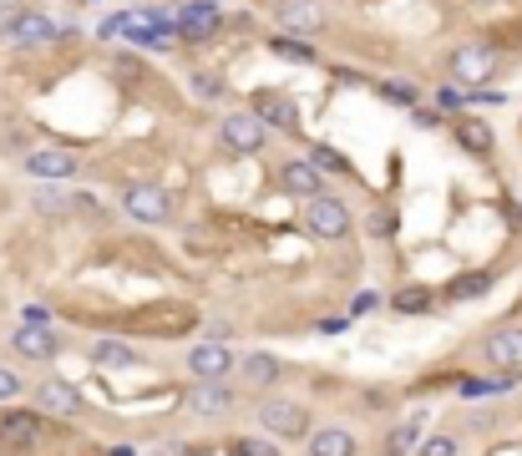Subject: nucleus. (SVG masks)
Segmentation results:
<instances>
[{
    "label": "nucleus",
    "mask_w": 522,
    "mask_h": 456,
    "mask_svg": "<svg viewBox=\"0 0 522 456\" xmlns=\"http://www.w3.org/2000/svg\"><path fill=\"white\" fill-rule=\"evenodd\" d=\"M269 142V127L259 122V112H229L218 122V147L234 152V158H254V152H264Z\"/></svg>",
    "instance_id": "obj_1"
},
{
    "label": "nucleus",
    "mask_w": 522,
    "mask_h": 456,
    "mask_svg": "<svg viewBox=\"0 0 522 456\" xmlns=\"http://www.w3.org/2000/svg\"><path fill=\"white\" fill-rule=\"evenodd\" d=\"M446 71H452L467 92L472 87H487L492 76H497V51L482 46V41H467V46H457L452 56H446Z\"/></svg>",
    "instance_id": "obj_2"
},
{
    "label": "nucleus",
    "mask_w": 522,
    "mask_h": 456,
    "mask_svg": "<svg viewBox=\"0 0 522 456\" xmlns=\"http://www.w3.org/2000/svg\"><path fill=\"white\" fill-rule=\"evenodd\" d=\"M259 426L274 436V441H305L310 436V411L300 401H264L259 406Z\"/></svg>",
    "instance_id": "obj_3"
},
{
    "label": "nucleus",
    "mask_w": 522,
    "mask_h": 456,
    "mask_svg": "<svg viewBox=\"0 0 522 456\" xmlns=\"http://www.w3.org/2000/svg\"><path fill=\"white\" fill-rule=\"evenodd\" d=\"M305 228H310L315 239H325V244H340V239L350 234V208H345L340 198L320 193V198L305 203Z\"/></svg>",
    "instance_id": "obj_4"
},
{
    "label": "nucleus",
    "mask_w": 522,
    "mask_h": 456,
    "mask_svg": "<svg viewBox=\"0 0 522 456\" xmlns=\"http://www.w3.org/2000/svg\"><path fill=\"white\" fill-rule=\"evenodd\" d=\"M274 26L289 31V36H310L315 41L330 26V16H325L320 0H274Z\"/></svg>",
    "instance_id": "obj_5"
},
{
    "label": "nucleus",
    "mask_w": 522,
    "mask_h": 456,
    "mask_svg": "<svg viewBox=\"0 0 522 456\" xmlns=\"http://www.w3.org/2000/svg\"><path fill=\"white\" fill-rule=\"evenodd\" d=\"M173 26H178V41H213L218 31H223V11L213 6V0H193V6H178V16H173Z\"/></svg>",
    "instance_id": "obj_6"
},
{
    "label": "nucleus",
    "mask_w": 522,
    "mask_h": 456,
    "mask_svg": "<svg viewBox=\"0 0 522 456\" xmlns=\"http://www.w3.org/2000/svg\"><path fill=\"white\" fill-rule=\"evenodd\" d=\"M122 208H127L137 223H168V218H173V198H168V188H158V183H132V188L122 193Z\"/></svg>",
    "instance_id": "obj_7"
},
{
    "label": "nucleus",
    "mask_w": 522,
    "mask_h": 456,
    "mask_svg": "<svg viewBox=\"0 0 522 456\" xmlns=\"http://www.w3.org/2000/svg\"><path fill=\"white\" fill-rule=\"evenodd\" d=\"M82 158L71 147H31L26 152V173L41 178V183H61V178H77Z\"/></svg>",
    "instance_id": "obj_8"
},
{
    "label": "nucleus",
    "mask_w": 522,
    "mask_h": 456,
    "mask_svg": "<svg viewBox=\"0 0 522 456\" xmlns=\"http://www.w3.org/2000/svg\"><path fill=\"white\" fill-rule=\"evenodd\" d=\"M279 188H284L289 198L310 203V198H320V193H325V173H320L310 158H294V163H284V168H279Z\"/></svg>",
    "instance_id": "obj_9"
},
{
    "label": "nucleus",
    "mask_w": 522,
    "mask_h": 456,
    "mask_svg": "<svg viewBox=\"0 0 522 456\" xmlns=\"http://www.w3.org/2000/svg\"><path fill=\"white\" fill-rule=\"evenodd\" d=\"M254 112H259V122H264V127L300 132V107H294V97H284V92H274V87L254 92Z\"/></svg>",
    "instance_id": "obj_10"
},
{
    "label": "nucleus",
    "mask_w": 522,
    "mask_h": 456,
    "mask_svg": "<svg viewBox=\"0 0 522 456\" xmlns=\"http://www.w3.org/2000/svg\"><path fill=\"white\" fill-rule=\"evenodd\" d=\"M56 36H61V26H56L46 11H31V6H21V16H16V26H11V46L31 51V46H51Z\"/></svg>",
    "instance_id": "obj_11"
},
{
    "label": "nucleus",
    "mask_w": 522,
    "mask_h": 456,
    "mask_svg": "<svg viewBox=\"0 0 522 456\" xmlns=\"http://www.w3.org/2000/svg\"><path fill=\"white\" fill-rule=\"evenodd\" d=\"M188 411L193 416H223V411H234V391L223 386V375H213V380H193V396H188Z\"/></svg>",
    "instance_id": "obj_12"
},
{
    "label": "nucleus",
    "mask_w": 522,
    "mask_h": 456,
    "mask_svg": "<svg viewBox=\"0 0 522 456\" xmlns=\"http://www.w3.org/2000/svg\"><path fill=\"white\" fill-rule=\"evenodd\" d=\"M36 401H41V411H51V416H82V411H87L82 391L71 386V380H41V386H36Z\"/></svg>",
    "instance_id": "obj_13"
},
{
    "label": "nucleus",
    "mask_w": 522,
    "mask_h": 456,
    "mask_svg": "<svg viewBox=\"0 0 522 456\" xmlns=\"http://www.w3.org/2000/svg\"><path fill=\"white\" fill-rule=\"evenodd\" d=\"M188 370H193V380L229 375V370H234V350H229V345H218V340H208V345H193V350H188Z\"/></svg>",
    "instance_id": "obj_14"
},
{
    "label": "nucleus",
    "mask_w": 522,
    "mask_h": 456,
    "mask_svg": "<svg viewBox=\"0 0 522 456\" xmlns=\"http://www.w3.org/2000/svg\"><path fill=\"white\" fill-rule=\"evenodd\" d=\"M487 365H502V370H512L517 360H522V330L517 325H502V330H492L487 340H482V350H477Z\"/></svg>",
    "instance_id": "obj_15"
},
{
    "label": "nucleus",
    "mask_w": 522,
    "mask_h": 456,
    "mask_svg": "<svg viewBox=\"0 0 522 456\" xmlns=\"http://www.w3.org/2000/svg\"><path fill=\"white\" fill-rule=\"evenodd\" d=\"M41 416L36 411H6L0 416V446H36L41 441Z\"/></svg>",
    "instance_id": "obj_16"
},
{
    "label": "nucleus",
    "mask_w": 522,
    "mask_h": 456,
    "mask_svg": "<svg viewBox=\"0 0 522 456\" xmlns=\"http://www.w3.org/2000/svg\"><path fill=\"white\" fill-rule=\"evenodd\" d=\"M11 350L26 355V360H51V355L61 350V340H56L46 325H21V330L11 335Z\"/></svg>",
    "instance_id": "obj_17"
},
{
    "label": "nucleus",
    "mask_w": 522,
    "mask_h": 456,
    "mask_svg": "<svg viewBox=\"0 0 522 456\" xmlns=\"http://www.w3.org/2000/svg\"><path fill=\"white\" fill-rule=\"evenodd\" d=\"M310 456H355V431L345 426H320L315 436H305Z\"/></svg>",
    "instance_id": "obj_18"
},
{
    "label": "nucleus",
    "mask_w": 522,
    "mask_h": 456,
    "mask_svg": "<svg viewBox=\"0 0 522 456\" xmlns=\"http://www.w3.org/2000/svg\"><path fill=\"white\" fill-rule=\"evenodd\" d=\"M457 142L472 152V158H487V152L497 147V132H492V122H482V117H457Z\"/></svg>",
    "instance_id": "obj_19"
},
{
    "label": "nucleus",
    "mask_w": 522,
    "mask_h": 456,
    "mask_svg": "<svg viewBox=\"0 0 522 456\" xmlns=\"http://www.w3.org/2000/svg\"><path fill=\"white\" fill-rule=\"evenodd\" d=\"M92 365H102V370H127V365H137V350H132L127 340H97V345H92Z\"/></svg>",
    "instance_id": "obj_20"
},
{
    "label": "nucleus",
    "mask_w": 522,
    "mask_h": 456,
    "mask_svg": "<svg viewBox=\"0 0 522 456\" xmlns=\"http://www.w3.org/2000/svg\"><path fill=\"white\" fill-rule=\"evenodd\" d=\"M431 304H436V294H431L426 284H406V289L391 294V310H396V315H426Z\"/></svg>",
    "instance_id": "obj_21"
},
{
    "label": "nucleus",
    "mask_w": 522,
    "mask_h": 456,
    "mask_svg": "<svg viewBox=\"0 0 522 456\" xmlns=\"http://www.w3.org/2000/svg\"><path fill=\"white\" fill-rule=\"evenodd\" d=\"M269 51H274V56H284V61H305V66H315V61H320V51H315L310 41H300V36H289V31H279V36H269Z\"/></svg>",
    "instance_id": "obj_22"
},
{
    "label": "nucleus",
    "mask_w": 522,
    "mask_h": 456,
    "mask_svg": "<svg viewBox=\"0 0 522 456\" xmlns=\"http://www.w3.org/2000/svg\"><path fill=\"white\" fill-rule=\"evenodd\" d=\"M279 375H284V365H279L274 355H264V350L244 355V380H249V386H274Z\"/></svg>",
    "instance_id": "obj_23"
},
{
    "label": "nucleus",
    "mask_w": 522,
    "mask_h": 456,
    "mask_svg": "<svg viewBox=\"0 0 522 456\" xmlns=\"http://www.w3.org/2000/svg\"><path fill=\"white\" fill-rule=\"evenodd\" d=\"M188 92L203 97V102H213V97H223V76H218L213 66H193V71H188Z\"/></svg>",
    "instance_id": "obj_24"
},
{
    "label": "nucleus",
    "mask_w": 522,
    "mask_h": 456,
    "mask_svg": "<svg viewBox=\"0 0 522 456\" xmlns=\"http://www.w3.org/2000/svg\"><path fill=\"white\" fill-rule=\"evenodd\" d=\"M487 289H492V274H462L446 294H452V299H472V294H487Z\"/></svg>",
    "instance_id": "obj_25"
},
{
    "label": "nucleus",
    "mask_w": 522,
    "mask_h": 456,
    "mask_svg": "<svg viewBox=\"0 0 522 456\" xmlns=\"http://www.w3.org/2000/svg\"><path fill=\"white\" fill-rule=\"evenodd\" d=\"M310 163H315V168H330V173H355V168L340 158V152H335V147H325V142L315 147V158H310Z\"/></svg>",
    "instance_id": "obj_26"
},
{
    "label": "nucleus",
    "mask_w": 522,
    "mask_h": 456,
    "mask_svg": "<svg viewBox=\"0 0 522 456\" xmlns=\"http://www.w3.org/2000/svg\"><path fill=\"white\" fill-rule=\"evenodd\" d=\"M457 451H462V446H457V436H426L416 456H457Z\"/></svg>",
    "instance_id": "obj_27"
},
{
    "label": "nucleus",
    "mask_w": 522,
    "mask_h": 456,
    "mask_svg": "<svg viewBox=\"0 0 522 456\" xmlns=\"http://www.w3.org/2000/svg\"><path fill=\"white\" fill-rule=\"evenodd\" d=\"M234 456H279V446L259 441V436H244V441H234Z\"/></svg>",
    "instance_id": "obj_28"
},
{
    "label": "nucleus",
    "mask_w": 522,
    "mask_h": 456,
    "mask_svg": "<svg viewBox=\"0 0 522 456\" xmlns=\"http://www.w3.org/2000/svg\"><path fill=\"white\" fill-rule=\"evenodd\" d=\"M381 97H386V102H401V107H416V87H411V82H386Z\"/></svg>",
    "instance_id": "obj_29"
},
{
    "label": "nucleus",
    "mask_w": 522,
    "mask_h": 456,
    "mask_svg": "<svg viewBox=\"0 0 522 456\" xmlns=\"http://www.w3.org/2000/svg\"><path fill=\"white\" fill-rule=\"evenodd\" d=\"M411 441H416V421H411V426H401V431L386 441V456H406V451H411Z\"/></svg>",
    "instance_id": "obj_30"
},
{
    "label": "nucleus",
    "mask_w": 522,
    "mask_h": 456,
    "mask_svg": "<svg viewBox=\"0 0 522 456\" xmlns=\"http://www.w3.org/2000/svg\"><path fill=\"white\" fill-rule=\"evenodd\" d=\"M16 16H21V0H0V41H11Z\"/></svg>",
    "instance_id": "obj_31"
},
{
    "label": "nucleus",
    "mask_w": 522,
    "mask_h": 456,
    "mask_svg": "<svg viewBox=\"0 0 522 456\" xmlns=\"http://www.w3.org/2000/svg\"><path fill=\"white\" fill-rule=\"evenodd\" d=\"M36 208H41V213H66V208H71V198H61L56 188H46V193H36Z\"/></svg>",
    "instance_id": "obj_32"
},
{
    "label": "nucleus",
    "mask_w": 522,
    "mask_h": 456,
    "mask_svg": "<svg viewBox=\"0 0 522 456\" xmlns=\"http://www.w3.org/2000/svg\"><path fill=\"white\" fill-rule=\"evenodd\" d=\"M11 396H21V375L16 370H0V401H11Z\"/></svg>",
    "instance_id": "obj_33"
},
{
    "label": "nucleus",
    "mask_w": 522,
    "mask_h": 456,
    "mask_svg": "<svg viewBox=\"0 0 522 456\" xmlns=\"http://www.w3.org/2000/svg\"><path fill=\"white\" fill-rule=\"evenodd\" d=\"M122 26H127V16H107V21L97 26V36H102V41H112V36H122Z\"/></svg>",
    "instance_id": "obj_34"
},
{
    "label": "nucleus",
    "mask_w": 522,
    "mask_h": 456,
    "mask_svg": "<svg viewBox=\"0 0 522 456\" xmlns=\"http://www.w3.org/2000/svg\"><path fill=\"white\" fill-rule=\"evenodd\" d=\"M21 320H26V325H46V320H51V310H46V304H26Z\"/></svg>",
    "instance_id": "obj_35"
},
{
    "label": "nucleus",
    "mask_w": 522,
    "mask_h": 456,
    "mask_svg": "<svg viewBox=\"0 0 522 456\" xmlns=\"http://www.w3.org/2000/svg\"><path fill=\"white\" fill-rule=\"evenodd\" d=\"M370 228H376V239H391V213H376V218H370Z\"/></svg>",
    "instance_id": "obj_36"
},
{
    "label": "nucleus",
    "mask_w": 522,
    "mask_h": 456,
    "mask_svg": "<svg viewBox=\"0 0 522 456\" xmlns=\"http://www.w3.org/2000/svg\"><path fill=\"white\" fill-rule=\"evenodd\" d=\"M117 71L122 76H137V56H117Z\"/></svg>",
    "instance_id": "obj_37"
},
{
    "label": "nucleus",
    "mask_w": 522,
    "mask_h": 456,
    "mask_svg": "<svg viewBox=\"0 0 522 456\" xmlns=\"http://www.w3.org/2000/svg\"><path fill=\"white\" fill-rule=\"evenodd\" d=\"M436 122H441V112H421L416 107V127H436Z\"/></svg>",
    "instance_id": "obj_38"
},
{
    "label": "nucleus",
    "mask_w": 522,
    "mask_h": 456,
    "mask_svg": "<svg viewBox=\"0 0 522 456\" xmlns=\"http://www.w3.org/2000/svg\"><path fill=\"white\" fill-rule=\"evenodd\" d=\"M163 456H183V446H168V451H163Z\"/></svg>",
    "instance_id": "obj_39"
},
{
    "label": "nucleus",
    "mask_w": 522,
    "mask_h": 456,
    "mask_svg": "<svg viewBox=\"0 0 522 456\" xmlns=\"http://www.w3.org/2000/svg\"><path fill=\"white\" fill-rule=\"evenodd\" d=\"M477 6H502V0H477Z\"/></svg>",
    "instance_id": "obj_40"
}]
</instances>
